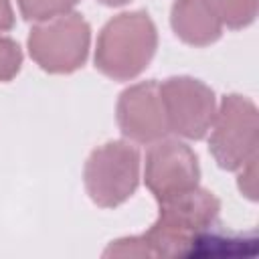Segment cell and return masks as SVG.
Returning <instances> with one entry per match:
<instances>
[{
	"label": "cell",
	"instance_id": "obj_4",
	"mask_svg": "<svg viewBox=\"0 0 259 259\" xmlns=\"http://www.w3.org/2000/svg\"><path fill=\"white\" fill-rule=\"evenodd\" d=\"M140 152L130 140H111L95 148L83 168L85 190L93 204L115 208L140 184Z\"/></svg>",
	"mask_w": 259,
	"mask_h": 259
},
{
	"label": "cell",
	"instance_id": "obj_2",
	"mask_svg": "<svg viewBox=\"0 0 259 259\" xmlns=\"http://www.w3.org/2000/svg\"><path fill=\"white\" fill-rule=\"evenodd\" d=\"M158 204V217L144 233L152 257H174L186 253L210 231L221 212L219 198L200 186Z\"/></svg>",
	"mask_w": 259,
	"mask_h": 259
},
{
	"label": "cell",
	"instance_id": "obj_16",
	"mask_svg": "<svg viewBox=\"0 0 259 259\" xmlns=\"http://www.w3.org/2000/svg\"><path fill=\"white\" fill-rule=\"evenodd\" d=\"M97 2H101V4H105V6H123V4H127L130 0H97Z\"/></svg>",
	"mask_w": 259,
	"mask_h": 259
},
{
	"label": "cell",
	"instance_id": "obj_5",
	"mask_svg": "<svg viewBox=\"0 0 259 259\" xmlns=\"http://www.w3.org/2000/svg\"><path fill=\"white\" fill-rule=\"evenodd\" d=\"M30 59L47 73L67 75L81 69L91 47L89 22L79 12L34 22L26 40Z\"/></svg>",
	"mask_w": 259,
	"mask_h": 259
},
{
	"label": "cell",
	"instance_id": "obj_9",
	"mask_svg": "<svg viewBox=\"0 0 259 259\" xmlns=\"http://www.w3.org/2000/svg\"><path fill=\"white\" fill-rule=\"evenodd\" d=\"M170 26L190 47H208L223 34V24L202 0H176L170 8Z\"/></svg>",
	"mask_w": 259,
	"mask_h": 259
},
{
	"label": "cell",
	"instance_id": "obj_7",
	"mask_svg": "<svg viewBox=\"0 0 259 259\" xmlns=\"http://www.w3.org/2000/svg\"><path fill=\"white\" fill-rule=\"evenodd\" d=\"M144 182L158 202L196 188L200 182V166L194 150L182 140L168 138L150 144L144 164Z\"/></svg>",
	"mask_w": 259,
	"mask_h": 259
},
{
	"label": "cell",
	"instance_id": "obj_11",
	"mask_svg": "<svg viewBox=\"0 0 259 259\" xmlns=\"http://www.w3.org/2000/svg\"><path fill=\"white\" fill-rule=\"evenodd\" d=\"M77 2L79 0H16L22 18L30 22H42L73 12Z\"/></svg>",
	"mask_w": 259,
	"mask_h": 259
},
{
	"label": "cell",
	"instance_id": "obj_12",
	"mask_svg": "<svg viewBox=\"0 0 259 259\" xmlns=\"http://www.w3.org/2000/svg\"><path fill=\"white\" fill-rule=\"evenodd\" d=\"M105 259H152V251L144 239V235H132L115 239L103 251Z\"/></svg>",
	"mask_w": 259,
	"mask_h": 259
},
{
	"label": "cell",
	"instance_id": "obj_1",
	"mask_svg": "<svg viewBox=\"0 0 259 259\" xmlns=\"http://www.w3.org/2000/svg\"><path fill=\"white\" fill-rule=\"evenodd\" d=\"M158 49V30L144 10L107 20L95 42V69L113 81H132L146 71Z\"/></svg>",
	"mask_w": 259,
	"mask_h": 259
},
{
	"label": "cell",
	"instance_id": "obj_14",
	"mask_svg": "<svg viewBox=\"0 0 259 259\" xmlns=\"http://www.w3.org/2000/svg\"><path fill=\"white\" fill-rule=\"evenodd\" d=\"M237 172H239L237 186L241 194L249 200H257V156L251 158L247 164H243Z\"/></svg>",
	"mask_w": 259,
	"mask_h": 259
},
{
	"label": "cell",
	"instance_id": "obj_13",
	"mask_svg": "<svg viewBox=\"0 0 259 259\" xmlns=\"http://www.w3.org/2000/svg\"><path fill=\"white\" fill-rule=\"evenodd\" d=\"M22 67V49L20 45L10 38L0 34V83L12 81Z\"/></svg>",
	"mask_w": 259,
	"mask_h": 259
},
{
	"label": "cell",
	"instance_id": "obj_6",
	"mask_svg": "<svg viewBox=\"0 0 259 259\" xmlns=\"http://www.w3.org/2000/svg\"><path fill=\"white\" fill-rule=\"evenodd\" d=\"M160 95L170 134L182 140H202L217 113L214 91L188 75L168 77L160 83Z\"/></svg>",
	"mask_w": 259,
	"mask_h": 259
},
{
	"label": "cell",
	"instance_id": "obj_10",
	"mask_svg": "<svg viewBox=\"0 0 259 259\" xmlns=\"http://www.w3.org/2000/svg\"><path fill=\"white\" fill-rule=\"evenodd\" d=\"M223 28H245L257 16V0H202Z\"/></svg>",
	"mask_w": 259,
	"mask_h": 259
},
{
	"label": "cell",
	"instance_id": "obj_8",
	"mask_svg": "<svg viewBox=\"0 0 259 259\" xmlns=\"http://www.w3.org/2000/svg\"><path fill=\"white\" fill-rule=\"evenodd\" d=\"M115 119L125 140L136 144H154L170 134L160 95V83L140 81L121 91L115 105Z\"/></svg>",
	"mask_w": 259,
	"mask_h": 259
},
{
	"label": "cell",
	"instance_id": "obj_3",
	"mask_svg": "<svg viewBox=\"0 0 259 259\" xmlns=\"http://www.w3.org/2000/svg\"><path fill=\"white\" fill-rule=\"evenodd\" d=\"M206 136L208 152L223 170L237 172L255 158L259 146V113L253 99L241 93L225 95L217 105Z\"/></svg>",
	"mask_w": 259,
	"mask_h": 259
},
{
	"label": "cell",
	"instance_id": "obj_15",
	"mask_svg": "<svg viewBox=\"0 0 259 259\" xmlns=\"http://www.w3.org/2000/svg\"><path fill=\"white\" fill-rule=\"evenodd\" d=\"M14 10H12V4L10 0H0V34L2 32H8L12 26H14Z\"/></svg>",
	"mask_w": 259,
	"mask_h": 259
}]
</instances>
